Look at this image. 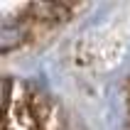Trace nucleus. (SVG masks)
I'll return each mask as SVG.
<instances>
[]
</instances>
